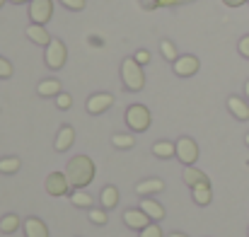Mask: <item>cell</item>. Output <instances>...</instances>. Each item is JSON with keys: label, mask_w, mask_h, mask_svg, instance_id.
Wrapping results in <instances>:
<instances>
[{"label": "cell", "mask_w": 249, "mask_h": 237, "mask_svg": "<svg viewBox=\"0 0 249 237\" xmlns=\"http://www.w3.org/2000/svg\"><path fill=\"white\" fill-rule=\"evenodd\" d=\"M19 225H22V220H19L15 213H7V216H2V218H0V233H5V235L17 233V230H19Z\"/></svg>", "instance_id": "cell-23"}, {"label": "cell", "mask_w": 249, "mask_h": 237, "mask_svg": "<svg viewBox=\"0 0 249 237\" xmlns=\"http://www.w3.org/2000/svg\"><path fill=\"white\" fill-rule=\"evenodd\" d=\"M169 237H186V235H184V233H172Z\"/></svg>", "instance_id": "cell-37"}, {"label": "cell", "mask_w": 249, "mask_h": 237, "mask_svg": "<svg viewBox=\"0 0 249 237\" xmlns=\"http://www.w3.org/2000/svg\"><path fill=\"white\" fill-rule=\"evenodd\" d=\"M150 121H153V116H150V109H148L145 104H131V107L126 109V126H128L133 133L148 131V128H150Z\"/></svg>", "instance_id": "cell-3"}, {"label": "cell", "mask_w": 249, "mask_h": 237, "mask_svg": "<svg viewBox=\"0 0 249 237\" xmlns=\"http://www.w3.org/2000/svg\"><path fill=\"white\" fill-rule=\"evenodd\" d=\"M177 160H179L184 167L194 164V162L198 160V143H196L194 138H189V136H181V138L177 141Z\"/></svg>", "instance_id": "cell-7"}, {"label": "cell", "mask_w": 249, "mask_h": 237, "mask_svg": "<svg viewBox=\"0 0 249 237\" xmlns=\"http://www.w3.org/2000/svg\"><path fill=\"white\" fill-rule=\"evenodd\" d=\"M141 211L153 220V223H160L162 218H165V206L162 203H158L155 199H150V196H145L143 201H141Z\"/></svg>", "instance_id": "cell-12"}, {"label": "cell", "mask_w": 249, "mask_h": 237, "mask_svg": "<svg viewBox=\"0 0 249 237\" xmlns=\"http://www.w3.org/2000/svg\"><path fill=\"white\" fill-rule=\"evenodd\" d=\"M71 203L75 206V208H92V196L85 191V189H73L71 191Z\"/></svg>", "instance_id": "cell-22"}, {"label": "cell", "mask_w": 249, "mask_h": 237, "mask_svg": "<svg viewBox=\"0 0 249 237\" xmlns=\"http://www.w3.org/2000/svg\"><path fill=\"white\" fill-rule=\"evenodd\" d=\"M141 237H162V228L158 223H150L148 228L141 230Z\"/></svg>", "instance_id": "cell-30"}, {"label": "cell", "mask_w": 249, "mask_h": 237, "mask_svg": "<svg viewBox=\"0 0 249 237\" xmlns=\"http://www.w3.org/2000/svg\"><path fill=\"white\" fill-rule=\"evenodd\" d=\"M124 223H126V228H131V230H143V228H148L153 220L141 211V208H128L126 213H124Z\"/></svg>", "instance_id": "cell-10"}, {"label": "cell", "mask_w": 249, "mask_h": 237, "mask_svg": "<svg viewBox=\"0 0 249 237\" xmlns=\"http://www.w3.org/2000/svg\"><path fill=\"white\" fill-rule=\"evenodd\" d=\"M10 2H15V5H24V2H27V5H29L32 0H10Z\"/></svg>", "instance_id": "cell-35"}, {"label": "cell", "mask_w": 249, "mask_h": 237, "mask_svg": "<svg viewBox=\"0 0 249 237\" xmlns=\"http://www.w3.org/2000/svg\"><path fill=\"white\" fill-rule=\"evenodd\" d=\"M181 179H184V184L186 186H198V184H203V182H211L208 177H206V172H201L198 167H194V164H189V167H184V174H181Z\"/></svg>", "instance_id": "cell-16"}, {"label": "cell", "mask_w": 249, "mask_h": 237, "mask_svg": "<svg viewBox=\"0 0 249 237\" xmlns=\"http://www.w3.org/2000/svg\"><path fill=\"white\" fill-rule=\"evenodd\" d=\"M153 155L160 160H169V158H177V143H169V141H158L153 146Z\"/></svg>", "instance_id": "cell-21"}, {"label": "cell", "mask_w": 249, "mask_h": 237, "mask_svg": "<svg viewBox=\"0 0 249 237\" xmlns=\"http://www.w3.org/2000/svg\"><path fill=\"white\" fill-rule=\"evenodd\" d=\"M24 237H49V228L39 218H27L24 220Z\"/></svg>", "instance_id": "cell-19"}, {"label": "cell", "mask_w": 249, "mask_h": 237, "mask_svg": "<svg viewBox=\"0 0 249 237\" xmlns=\"http://www.w3.org/2000/svg\"><path fill=\"white\" fill-rule=\"evenodd\" d=\"M94 172H97V169H94V162L87 158V155H75V158L66 164V177H68V182H71L73 189L89 186L92 179H94Z\"/></svg>", "instance_id": "cell-1"}, {"label": "cell", "mask_w": 249, "mask_h": 237, "mask_svg": "<svg viewBox=\"0 0 249 237\" xmlns=\"http://www.w3.org/2000/svg\"><path fill=\"white\" fill-rule=\"evenodd\" d=\"M44 61H46V68L51 71H61L68 61V49L61 39H51V44L46 46V54H44Z\"/></svg>", "instance_id": "cell-4"}, {"label": "cell", "mask_w": 249, "mask_h": 237, "mask_svg": "<svg viewBox=\"0 0 249 237\" xmlns=\"http://www.w3.org/2000/svg\"><path fill=\"white\" fill-rule=\"evenodd\" d=\"M99 203H102V208H104V211L116 208V206H119V189H116L114 184L104 186V189H102V194H99Z\"/></svg>", "instance_id": "cell-18"}, {"label": "cell", "mask_w": 249, "mask_h": 237, "mask_svg": "<svg viewBox=\"0 0 249 237\" xmlns=\"http://www.w3.org/2000/svg\"><path fill=\"white\" fill-rule=\"evenodd\" d=\"M160 54H162V58L169 61V63H174V61L179 58V51H177V46H174L169 39H162V41H160Z\"/></svg>", "instance_id": "cell-26"}, {"label": "cell", "mask_w": 249, "mask_h": 237, "mask_svg": "<svg viewBox=\"0 0 249 237\" xmlns=\"http://www.w3.org/2000/svg\"><path fill=\"white\" fill-rule=\"evenodd\" d=\"M245 143H247V146H249V133H247V136H245Z\"/></svg>", "instance_id": "cell-38"}, {"label": "cell", "mask_w": 249, "mask_h": 237, "mask_svg": "<svg viewBox=\"0 0 249 237\" xmlns=\"http://www.w3.org/2000/svg\"><path fill=\"white\" fill-rule=\"evenodd\" d=\"M7 78H12V63L0 56V80H7Z\"/></svg>", "instance_id": "cell-31"}, {"label": "cell", "mask_w": 249, "mask_h": 237, "mask_svg": "<svg viewBox=\"0 0 249 237\" xmlns=\"http://www.w3.org/2000/svg\"><path fill=\"white\" fill-rule=\"evenodd\" d=\"M245 94H247V99H249V80L245 82Z\"/></svg>", "instance_id": "cell-36"}, {"label": "cell", "mask_w": 249, "mask_h": 237, "mask_svg": "<svg viewBox=\"0 0 249 237\" xmlns=\"http://www.w3.org/2000/svg\"><path fill=\"white\" fill-rule=\"evenodd\" d=\"M36 92H39V97H58L63 92V87H61V82L56 78H49L36 85Z\"/></svg>", "instance_id": "cell-20"}, {"label": "cell", "mask_w": 249, "mask_h": 237, "mask_svg": "<svg viewBox=\"0 0 249 237\" xmlns=\"http://www.w3.org/2000/svg\"><path fill=\"white\" fill-rule=\"evenodd\" d=\"M24 36H27L32 44H36V46H49L51 39H53V36L46 32L44 24H29V27L24 29Z\"/></svg>", "instance_id": "cell-11"}, {"label": "cell", "mask_w": 249, "mask_h": 237, "mask_svg": "<svg viewBox=\"0 0 249 237\" xmlns=\"http://www.w3.org/2000/svg\"><path fill=\"white\" fill-rule=\"evenodd\" d=\"M73 143H75V131H73V126L63 124V126H61V131H58V136H56L53 148H56L58 153H66V150H71V146H73Z\"/></svg>", "instance_id": "cell-14"}, {"label": "cell", "mask_w": 249, "mask_h": 237, "mask_svg": "<svg viewBox=\"0 0 249 237\" xmlns=\"http://www.w3.org/2000/svg\"><path fill=\"white\" fill-rule=\"evenodd\" d=\"M19 167H22V160L19 158H0V174H15V172H19Z\"/></svg>", "instance_id": "cell-25"}, {"label": "cell", "mask_w": 249, "mask_h": 237, "mask_svg": "<svg viewBox=\"0 0 249 237\" xmlns=\"http://www.w3.org/2000/svg\"><path fill=\"white\" fill-rule=\"evenodd\" d=\"M191 196H194V203L196 206H208L213 201V189H211V182H203L198 186L191 189Z\"/></svg>", "instance_id": "cell-17"}, {"label": "cell", "mask_w": 249, "mask_h": 237, "mask_svg": "<svg viewBox=\"0 0 249 237\" xmlns=\"http://www.w3.org/2000/svg\"><path fill=\"white\" fill-rule=\"evenodd\" d=\"M61 5H63L66 10H71V12H83L87 0H61Z\"/></svg>", "instance_id": "cell-28"}, {"label": "cell", "mask_w": 249, "mask_h": 237, "mask_svg": "<svg viewBox=\"0 0 249 237\" xmlns=\"http://www.w3.org/2000/svg\"><path fill=\"white\" fill-rule=\"evenodd\" d=\"M247 235H249V230H247Z\"/></svg>", "instance_id": "cell-40"}, {"label": "cell", "mask_w": 249, "mask_h": 237, "mask_svg": "<svg viewBox=\"0 0 249 237\" xmlns=\"http://www.w3.org/2000/svg\"><path fill=\"white\" fill-rule=\"evenodd\" d=\"M133 58H136L141 66H148V63H150V51H145V49H138Z\"/></svg>", "instance_id": "cell-33"}, {"label": "cell", "mask_w": 249, "mask_h": 237, "mask_svg": "<svg viewBox=\"0 0 249 237\" xmlns=\"http://www.w3.org/2000/svg\"><path fill=\"white\" fill-rule=\"evenodd\" d=\"M165 191V182L162 179H145V182H138L136 184V194L138 196H153V194H160Z\"/></svg>", "instance_id": "cell-15"}, {"label": "cell", "mask_w": 249, "mask_h": 237, "mask_svg": "<svg viewBox=\"0 0 249 237\" xmlns=\"http://www.w3.org/2000/svg\"><path fill=\"white\" fill-rule=\"evenodd\" d=\"M44 189H46V194L49 196H66V194H71V182H68V177H66V172H51L46 179H44Z\"/></svg>", "instance_id": "cell-6"}, {"label": "cell", "mask_w": 249, "mask_h": 237, "mask_svg": "<svg viewBox=\"0 0 249 237\" xmlns=\"http://www.w3.org/2000/svg\"><path fill=\"white\" fill-rule=\"evenodd\" d=\"M114 104V97L109 94V92H97V94H92L89 99H87V114H92V116H99V114H104L109 107Z\"/></svg>", "instance_id": "cell-9"}, {"label": "cell", "mask_w": 249, "mask_h": 237, "mask_svg": "<svg viewBox=\"0 0 249 237\" xmlns=\"http://www.w3.org/2000/svg\"><path fill=\"white\" fill-rule=\"evenodd\" d=\"M247 2H249V0H247Z\"/></svg>", "instance_id": "cell-41"}, {"label": "cell", "mask_w": 249, "mask_h": 237, "mask_svg": "<svg viewBox=\"0 0 249 237\" xmlns=\"http://www.w3.org/2000/svg\"><path fill=\"white\" fill-rule=\"evenodd\" d=\"M27 12H29L32 24H44L46 27L51 22V17H53V0H32Z\"/></svg>", "instance_id": "cell-5"}, {"label": "cell", "mask_w": 249, "mask_h": 237, "mask_svg": "<svg viewBox=\"0 0 249 237\" xmlns=\"http://www.w3.org/2000/svg\"><path fill=\"white\" fill-rule=\"evenodd\" d=\"M56 107H58V109H63V111H66V109H71V107H73V97H71L68 92H61V94L56 97Z\"/></svg>", "instance_id": "cell-29"}, {"label": "cell", "mask_w": 249, "mask_h": 237, "mask_svg": "<svg viewBox=\"0 0 249 237\" xmlns=\"http://www.w3.org/2000/svg\"><path fill=\"white\" fill-rule=\"evenodd\" d=\"M228 111H230L237 121H249V104L242 97H237V94L228 97Z\"/></svg>", "instance_id": "cell-13"}, {"label": "cell", "mask_w": 249, "mask_h": 237, "mask_svg": "<svg viewBox=\"0 0 249 237\" xmlns=\"http://www.w3.org/2000/svg\"><path fill=\"white\" fill-rule=\"evenodd\" d=\"M172 68H174V75H179V78H191V75H196V73H198L201 63H198V58H196V56L184 54V56H179V58L172 63Z\"/></svg>", "instance_id": "cell-8"}, {"label": "cell", "mask_w": 249, "mask_h": 237, "mask_svg": "<svg viewBox=\"0 0 249 237\" xmlns=\"http://www.w3.org/2000/svg\"><path fill=\"white\" fill-rule=\"evenodd\" d=\"M223 2H225L228 7H242V5H245L247 0H223Z\"/></svg>", "instance_id": "cell-34"}, {"label": "cell", "mask_w": 249, "mask_h": 237, "mask_svg": "<svg viewBox=\"0 0 249 237\" xmlns=\"http://www.w3.org/2000/svg\"><path fill=\"white\" fill-rule=\"evenodd\" d=\"M111 143H114V148H119V150H131V148L136 146V138H133L131 133H114V136H111Z\"/></svg>", "instance_id": "cell-24"}, {"label": "cell", "mask_w": 249, "mask_h": 237, "mask_svg": "<svg viewBox=\"0 0 249 237\" xmlns=\"http://www.w3.org/2000/svg\"><path fill=\"white\" fill-rule=\"evenodd\" d=\"M87 218H89V223H94V225H107V211H104V208H89V211H87Z\"/></svg>", "instance_id": "cell-27"}, {"label": "cell", "mask_w": 249, "mask_h": 237, "mask_svg": "<svg viewBox=\"0 0 249 237\" xmlns=\"http://www.w3.org/2000/svg\"><path fill=\"white\" fill-rule=\"evenodd\" d=\"M2 5H5V0H0V7H2Z\"/></svg>", "instance_id": "cell-39"}, {"label": "cell", "mask_w": 249, "mask_h": 237, "mask_svg": "<svg viewBox=\"0 0 249 237\" xmlns=\"http://www.w3.org/2000/svg\"><path fill=\"white\" fill-rule=\"evenodd\" d=\"M121 82L128 92H141L145 87V73H143V66L131 56V58H124L121 61Z\"/></svg>", "instance_id": "cell-2"}, {"label": "cell", "mask_w": 249, "mask_h": 237, "mask_svg": "<svg viewBox=\"0 0 249 237\" xmlns=\"http://www.w3.org/2000/svg\"><path fill=\"white\" fill-rule=\"evenodd\" d=\"M237 51H240V56H245L249 61V34H245V36L237 41Z\"/></svg>", "instance_id": "cell-32"}]
</instances>
